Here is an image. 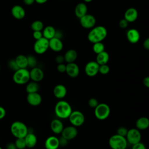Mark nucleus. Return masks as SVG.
Returning a JSON list of instances; mask_svg holds the SVG:
<instances>
[{
  "mask_svg": "<svg viewBox=\"0 0 149 149\" xmlns=\"http://www.w3.org/2000/svg\"><path fill=\"white\" fill-rule=\"evenodd\" d=\"M108 31L107 29L102 26L93 27L87 35L88 41L94 44L98 42H102L107 36Z\"/></svg>",
  "mask_w": 149,
  "mask_h": 149,
  "instance_id": "1",
  "label": "nucleus"
},
{
  "mask_svg": "<svg viewBox=\"0 0 149 149\" xmlns=\"http://www.w3.org/2000/svg\"><path fill=\"white\" fill-rule=\"evenodd\" d=\"M54 112L59 119H67L72 112V108L68 102L65 100H60L55 104Z\"/></svg>",
  "mask_w": 149,
  "mask_h": 149,
  "instance_id": "2",
  "label": "nucleus"
},
{
  "mask_svg": "<svg viewBox=\"0 0 149 149\" xmlns=\"http://www.w3.org/2000/svg\"><path fill=\"white\" fill-rule=\"evenodd\" d=\"M10 132L16 138H24L29 132V129L22 122L15 121L10 126Z\"/></svg>",
  "mask_w": 149,
  "mask_h": 149,
  "instance_id": "3",
  "label": "nucleus"
},
{
  "mask_svg": "<svg viewBox=\"0 0 149 149\" xmlns=\"http://www.w3.org/2000/svg\"><path fill=\"white\" fill-rule=\"evenodd\" d=\"M108 144L111 149H126L128 143L125 137L115 134L109 137Z\"/></svg>",
  "mask_w": 149,
  "mask_h": 149,
  "instance_id": "4",
  "label": "nucleus"
},
{
  "mask_svg": "<svg viewBox=\"0 0 149 149\" xmlns=\"http://www.w3.org/2000/svg\"><path fill=\"white\" fill-rule=\"evenodd\" d=\"M30 80L29 71L26 68H19L13 73V80L17 84L22 85L26 84Z\"/></svg>",
  "mask_w": 149,
  "mask_h": 149,
  "instance_id": "5",
  "label": "nucleus"
},
{
  "mask_svg": "<svg viewBox=\"0 0 149 149\" xmlns=\"http://www.w3.org/2000/svg\"><path fill=\"white\" fill-rule=\"evenodd\" d=\"M111 113L109 106L105 103H99L94 108V115L95 118L100 120L107 119Z\"/></svg>",
  "mask_w": 149,
  "mask_h": 149,
  "instance_id": "6",
  "label": "nucleus"
},
{
  "mask_svg": "<svg viewBox=\"0 0 149 149\" xmlns=\"http://www.w3.org/2000/svg\"><path fill=\"white\" fill-rule=\"evenodd\" d=\"M71 125L75 127H79L83 125L85 121V116L83 113L80 111H72L68 118Z\"/></svg>",
  "mask_w": 149,
  "mask_h": 149,
  "instance_id": "7",
  "label": "nucleus"
},
{
  "mask_svg": "<svg viewBox=\"0 0 149 149\" xmlns=\"http://www.w3.org/2000/svg\"><path fill=\"white\" fill-rule=\"evenodd\" d=\"M48 48L49 40L43 37L40 39L36 40L34 44V51L36 54L38 55L44 54L48 49Z\"/></svg>",
  "mask_w": 149,
  "mask_h": 149,
  "instance_id": "8",
  "label": "nucleus"
},
{
  "mask_svg": "<svg viewBox=\"0 0 149 149\" xmlns=\"http://www.w3.org/2000/svg\"><path fill=\"white\" fill-rule=\"evenodd\" d=\"M126 139L127 143L133 145L141 141V134L139 130L136 128H132L129 129L126 136Z\"/></svg>",
  "mask_w": 149,
  "mask_h": 149,
  "instance_id": "9",
  "label": "nucleus"
},
{
  "mask_svg": "<svg viewBox=\"0 0 149 149\" xmlns=\"http://www.w3.org/2000/svg\"><path fill=\"white\" fill-rule=\"evenodd\" d=\"M81 26L86 29H92L96 23L95 17L90 14H86L79 19Z\"/></svg>",
  "mask_w": 149,
  "mask_h": 149,
  "instance_id": "10",
  "label": "nucleus"
},
{
  "mask_svg": "<svg viewBox=\"0 0 149 149\" xmlns=\"http://www.w3.org/2000/svg\"><path fill=\"white\" fill-rule=\"evenodd\" d=\"M61 134L62 137L69 141L76 137L78 134V130L76 127L71 125L63 127Z\"/></svg>",
  "mask_w": 149,
  "mask_h": 149,
  "instance_id": "11",
  "label": "nucleus"
},
{
  "mask_svg": "<svg viewBox=\"0 0 149 149\" xmlns=\"http://www.w3.org/2000/svg\"><path fill=\"white\" fill-rule=\"evenodd\" d=\"M99 65L96 61L88 62L84 67V72L87 76L89 77H94L98 73Z\"/></svg>",
  "mask_w": 149,
  "mask_h": 149,
  "instance_id": "12",
  "label": "nucleus"
},
{
  "mask_svg": "<svg viewBox=\"0 0 149 149\" xmlns=\"http://www.w3.org/2000/svg\"><path fill=\"white\" fill-rule=\"evenodd\" d=\"M30 74V79L36 82H40L41 81L44 77V73L43 70L38 68V67H34L31 68V70L29 71Z\"/></svg>",
  "mask_w": 149,
  "mask_h": 149,
  "instance_id": "13",
  "label": "nucleus"
},
{
  "mask_svg": "<svg viewBox=\"0 0 149 149\" xmlns=\"http://www.w3.org/2000/svg\"><path fill=\"white\" fill-rule=\"evenodd\" d=\"M68 76L71 78L77 77L80 73V69L75 62L68 63L66 65V72Z\"/></svg>",
  "mask_w": 149,
  "mask_h": 149,
  "instance_id": "14",
  "label": "nucleus"
},
{
  "mask_svg": "<svg viewBox=\"0 0 149 149\" xmlns=\"http://www.w3.org/2000/svg\"><path fill=\"white\" fill-rule=\"evenodd\" d=\"M26 99L29 104L33 107L38 106L42 102V97L38 92L28 93Z\"/></svg>",
  "mask_w": 149,
  "mask_h": 149,
  "instance_id": "15",
  "label": "nucleus"
},
{
  "mask_svg": "<svg viewBox=\"0 0 149 149\" xmlns=\"http://www.w3.org/2000/svg\"><path fill=\"white\" fill-rule=\"evenodd\" d=\"M45 149H58L59 147V138L55 136H49L44 142Z\"/></svg>",
  "mask_w": 149,
  "mask_h": 149,
  "instance_id": "16",
  "label": "nucleus"
},
{
  "mask_svg": "<svg viewBox=\"0 0 149 149\" xmlns=\"http://www.w3.org/2000/svg\"><path fill=\"white\" fill-rule=\"evenodd\" d=\"M63 47V42L61 39L54 37L49 40V48L54 52H60L62 50Z\"/></svg>",
  "mask_w": 149,
  "mask_h": 149,
  "instance_id": "17",
  "label": "nucleus"
},
{
  "mask_svg": "<svg viewBox=\"0 0 149 149\" xmlns=\"http://www.w3.org/2000/svg\"><path fill=\"white\" fill-rule=\"evenodd\" d=\"M53 94L55 98L61 100L66 97L67 94V88L63 84H57L54 87Z\"/></svg>",
  "mask_w": 149,
  "mask_h": 149,
  "instance_id": "18",
  "label": "nucleus"
},
{
  "mask_svg": "<svg viewBox=\"0 0 149 149\" xmlns=\"http://www.w3.org/2000/svg\"><path fill=\"white\" fill-rule=\"evenodd\" d=\"M126 37L128 41L132 44L137 43L140 38L139 31L135 29H130L126 33Z\"/></svg>",
  "mask_w": 149,
  "mask_h": 149,
  "instance_id": "19",
  "label": "nucleus"
},
{
  "mask_svg": "<svg viewBox=\"0 0 149 149\" xmlns=\"http://www.w3.org/2000/svg\"><path fill=\"white\" fill-rule=\"evenodd\" d=\"M64 127L62 122L59 119H53L50 123V128L51 131L56 134H61L63 129Z\"/></svg>",
  "mask_w": 149,
  "mask_h": 149,
  "instance_id": "20",
  "label": "nucleus"
},
{
  "mask_svg": "<svg viewBox=\"0 0 149 149\" xmlns=\"http://www.w3.org/2000/svg\"><path fill=\"white\" fill-rule=\"evenodd\" d=\"M11 13L13 17L17 20L23 19L26 15V12L24 8L18 5H15L11 9Z\"/></svg>",
  "mask_w": 149,
  "mask_h": 149,
  "instance_id": "21",
  "label": "nucleus"
},
{
  "mask_svg": "<svg viewBox=\"0 0 149 149\" xmlns=\"http://www.w3.org/2000/svg\"><path fill=\"white\" fill-rule=\"evenodd\" d=\"M138 12L134 8H128L124 13V19L129 23L133 22L137 19Z\"/></svg>",
  "mask_w": 149,
  "mask_h": 149,
  "instance_id": "22",
  "label": "nucleus"
},
{
  "mask_svg": "<svg viewBox=\"0 0 149 149\" xmlns=\"http://www.w3.org/2000/svg\"><path fill=\"white\" fill-rule=\"evenodd\" d=\"M26 147L32 148L34 147L37 143V136L32 132H28L26 136L24 137Z\"/></svg>",
  "mask_w": 149,
  "mask_h": 149,
  "instance_id": "23",
  "label": "nucleus"
},
{
  "mask_svg": "<svg viewBox=\"0 0 149 149\" xmlns=\"http://www.w3.org/2000/svg\"><path fill=\"white\" fill-rule=\"evenodd\" d=\"M149 126V119L146 116H141L138 118L136 122V127L138 130H144Z\"/></svg>",
  "mask_w": 149,
  "mask_h": 149,
  "instance_id": "24",
  "label": "nucleus"
},
{
  "mask_svg": "<svg viewBox=\"0 0 149 149\" xmlns=\"http://www.w3.org/2000/svg\"><path fill=\"white\" fill-rule=\"evenodd\" d=\"M87 12V6L86 3L83 2L79 3L76 5L74 9V13L77 17L80 19Z\"/></svg>",
  "mask_w": 149,
  "mask_h": 149,
  "instance_id": "25",
  "label": "nucleus"
},
{
  "mask_svg": "<svg viewBox=\"0 0 149 149\" xmlns=\"http://www.w3.org/2000/svg\"><path fill=\"white\" fill-rule=\"evenodd\" d=\"M65 61L68 63H72L74 62L77 58V53L76 50L73 49H70L68 50L65 55H63Z\"/></svg>",
  "mask_w": 149,
  "mask_h": 149,
  "instance_id": "26",
  "label": "nucleus"
},
{
  "mask_svg": "<svg viewBox=\"0 0 149 149\" xmlns=\"http://www.w3.org/2000/svg\"><path fill=\"white\" fill-rule=\"evenodd\" d=\"M56 30L51 26H48L42 29V37L47 40H50L55 37Z\"/></svg>",
  "mask_w": 149,
  "mask_h": 149,
  "instance_id": "27",
  "label": "nucleus"
},
{
  "mask_svg": "<svg viewBox=\"0 0 149 149\" xmlns=\"http://www.w3.org/2000/svg\"><path fill=\"white\" fill-rule=\"evenodd\" d=\"M109 54L107 51H104L97 54L95 61L97 62V63L99 65H101L104 64H107L108 62L109 61Z\"/></svg>",
  "mask_w": 149,
  "mask_h": 149,
  "instance_id": "28",
  "label": "nucleus"
},
{
  "mask_svg": "<svg viewBox=\"0 0 149 149\" xmlns=\"http://www.w3.org/2000/svg\"><path fill=\"white\" fill-rule=\"evenodd\" d=\"M15 60L19 68L24 69V68H27V67L28 66L27 56L20 54L17 55L15 59Z\"/></svg>",
  "mask_w": 149,
  "mask_h": 149,
  "instance_id": "29",
  "label": "nucleus"
},
{
  "mask_svg": "<svg viewBox=\"0 0 149 149\" xmlns=\"http://www.w3.org/2000/svg\"><path fill=\"white\" fill-rule=\"evenodd\" d=\"M39 88L40 86L38 83L37 82L33 81L28 82L26 86V91L27 93V94L38 92Z\"/></svg>",
  "mask_w": 149,
  "mask_h": 149,
  "instance_id": "30",
  "label": "nucleus"
},
{
  "mask_svg": "<svg viewBox=\"0 0 149 149\" xmlns=\"http://www.w3.org/2000/svg\"><path fill=\"white\" fill-rule=\"evenodd\" d=\"M93 50L96 54H98L104 51H105L104 44L102 42H98L93 44Z\"/></svg>",
  "mask_w": 149,
  "mask_h": 149,
  "instance_id": "31",
  "label": "nucleus"
},
{
  "mask_svg": "<svg viewBox=\"0 0 149 149\" xmlns=\"http://www.w3.org/2000/svg\"><path fill=\"white\" fill-rule=\"evenodd\" d=\"M31 29L34 31H42L44 29L43 23L40 20H35L31 24Z\"/></svg>",
  "mask_w": 149,
  "mask_h": 149,
  "instance_id": "32",
  "label": "nucleus"
},
{
  "mask_svg": "<svg viewBox=\"0 0 149 149\" xmlns=\"http://www.w3.org/2000/svg\"><path fill=\"white\" fill-rule=\"evenodd\" d=\"M27 59L28 66H29L31 68L36 67L37 64V61L34 55H29L27 56Z\"/></svg>",
  "mask_w": 149,
  "mask_h": 149,
  "instance_id": "33",
  "label": "nucleus"
},
{
  "mask_svg": "<svg viewBox=\"0 0 149 149\" xmlns=\"http://www.w3.org/2000/svg\"><path fill=\"white\" fill-rule=\"evenodd\" d=\"M14 143L17 149H22L26 148L24 138H16V141Z\"/></svg>",
  "mask_w": 149,
  "mask_h": 149,
  "instance_id": "34",
  "label": "nucleus"
},
{
  "mask_svg": "<svg viewBox=\"0 0 149 149\" xmlns=\"http://www.w3.org/2000/svg\"><path fill=\"white\" fill-rule=\"evenodd\" d=\"M110 71V68L107 64H104L101 65L99 66L98 69V73H100L101 74L105 75L107 74Z\"/></svg>",
  "mask_w": 149,
  "mask_h": 149,
  "instance_id": "35",
  "label": "nucleus"
},
{
  "mask_svg": "<svg viewBox=\"0 0 149 149\" xmlns=\"http://www.w3.org/2000/svg\"><path fill=\"white\" fill-rule=\"evenodd\" d=\"M8 67L10 69L13 70L14 72H15L16 70H17V69H19V67L16 64V62L15 61V59H10V61H9L8 63Z\"/></svg>",
  "mask_w": 149,
  "mask_h": 149,
  "instance_id": "36",
  "label": "nucleus"
},
{
  "mask_svg": "<svg viewBox=\"0 0 149 149\" xmlns=\"http://www.w3.org/2000/svg\"><path fill=\"white\" fill-rule=\"evenodd\" d=\"M127 131H128V129L126 127L124 126H120L117 129L116 134L123 137H126Z\"/></svg>",
  "mask_w": 149,
  "mask_h": 149,
  "instance_id": "37",
  "label": "nucleus"
},
{
  "mask_svg": "<svg viewBox=\"0 0 149 149\" xmlns=\"http://www.w3.org/2000/svg\"><path fill=\"white\" fill-rule=\"evenodd\" d=\"M98 104H99V102H98L97 99L95 98H93V97L91 98L88 101V106L93 108H95L98 105Z\"/></svg>",
  "mask_w": 149,
  "mask_h": 149,
  "instance_id": "38",
  "label": "nucleus"
},
{
  "mask_svg": "<svg viewBox=\"0 0 149 149\" xmlns=\"http://www.w3.org/2000/svg\"><path fill=\"white\" fill-rule=\"evenodd\" d=\"M132 147L131 148V149H146V147L145 146V144L143 143H141V141L136 143L133 145H132Z\"/></svg>",
  "mask_w": 149,
  "mask_h": 149,
  "instance_id": "39",
  "label": "nucleus"
},
{
  "mask_svg": "<svg viewBox=\"0 0 149 149\" xmlns=\"http://www.w3.org/2000/svg\"><path fill=\"white\" fill-rule=\"evenodd\" d=\"M56 69H57L58 72L61 73H65V72H66V65L63 63L58 64V65L56 66Z\"/></svg>",
  "mask_w": 149,
  "mask_h": 149,
  "instance_id": "40",
  "label": "nucleus"
},
{
  "mask_svg": "<svg viewBox=\"0 0 149 149\" xmlns=\"http://www.w3.org/2000/svg\"><path fill=\"white\" fill-rule=\"evenodd\" d=\"M129 22L125 20L124 18L121 19L119 22V26L121 29H125L128 26Z\"/></svg>",
  "mask_w": 149,
  "mask_h": 149,
  "instance_id": "41",
  "label": "nucleus"
},
{
  "mask_svg": "<svg viewBox=\"0 0 149 149\" xmlns=\"http://www.w3.org/2000/svg\"><path fill=\"white\" fill-rule=\"evenodd\" d=\"M33 36L36 40H39L42 37V33L41 31H34L33 33Z\"/></svg>",
  "mask_w": 149,
  "mask_h": 149,
  "instance_id": "42",
  "label": "nucleus"
},
{
  "mask_svg": "<svg viewBox=\"0 0 149 149\" xmlns=\"http://www.w3.org/2000/svg\"><path fill=\"white\" fill-rule=\"evenodd\" d=\"M55 62L57 64L62 63H63L65 62L64 56L63 55H58L55 58Z\"/></svg>",
  "mask_w": 149,
  "mask_h": 149,
  "instance_id": "43",
  "label": "nucleus"
},
{
  "mask_svg": "<svg viewBox=\"0 0 149 149\" xmlns=\"http://www.w3.org/2000/svg\"><path fill=\"white\" fill-rule=\"evenodd\" d=\"M59 147H65L68 143V140L61 136V138H59Z\"/></svg>",
  "mask_w": 149,
  "mask_h": 149,
  "instance_id": "44",
  "label": "nucleus"
},
{
  "mask_svg": "<svg viewBox=\"0 0 149 149\" xmlns=\"http://www.w3.org/2000/svg\"><path fill=\"white\" fill-rule=\"evenodd\" d=\"M6 115V110L5 108L0 106V120L4 118Z\"/></svg>",
  "mask_w": 149,
  "mask_h": 149,
  "instance_id": "45",
  "label": "nucleus"
},
{
  "mask_svg": "<svg viewBox=\"0 0 149 149\" xmlns=\"http://www.w3.org/2000/svg\"><path fill=\"white\" fill-rule=\"evenodd\" d=\"M143 83L145 87H146L147 88H148L149 87V77L148 76L145 77L143 80Z\"/></svg>",
  "mask_w": 149,
  "mask_h": 149,
  "instance_id": "46",
  "label": "nucleus"
},
{
  "mask_svg": "<svg viewBox=\"0 0 149 149\" xmlns=\"http://www.w3.org/2000/svg\"><path fill=\"white\" fill-rule=\"evenodd\" d=\"M143 47L146 49H147V50L149 49V38H147L144 40V41L143 42Z\"/></svg>",
  "mask_w": 149,
  "mask_h": 149,
  "instance_id": "47",
  "label": "nucleus"
},
{
  "mask_svg": "<svg viewBox=\"0 0 149 149\" xmlns=\"http://www.w3.org/2000/svg\"><path fill=\"white\" fill-rule=\"evenodd\" d=\"M6 149H17L15 143H9L6 146Z\"/></svg>",
  "mask_w": 149,
  "mask_h": 149,
  "instance_id": "48",
  "label": "nucleus"
},
{
  "mask_svg": "<svg viewBox=\"0 0 149 149\" xmlns=\"http://www.w3.org/2000/svg\"><path fill=\"white\" fill-rule=\"evenodd\" d=\"M35 2L34 0H23V2L26 5H31Z\"/></svg>",
  "mask_w": 149,
  "mask_h": 149,
  "instance_id": "49",
  "label": "nucleus"
},
{
  "mask_svg": "<svg viewBox=\"0 0 149 149\" xmlns=\"http://www.w3.org/2000/svg\"><path fill=\"white\" fill-rule=\"evenodd\" d=\"M62 37V33L59 30H56L55 35L54 37H56V38H58L61 39Z\"/></svg>",
  "mask_w": 149,
  "mask_h": 149,
  "instance_id": "50",
  "label": "nucleus"
},
{
  "mask_svg": "<svg viewBox=\"0 0 149 149\" xmlns=\"http://www.w3.org/2000/svg\"><path fill=\"white\" fill-rule=\"evenodd\" d=\"M36 2H37L38 4H43L45 3L48 0H34Z\"/></svg>",
  "mask_w": 149,
  "mask_h": 149,
  "instance_id": "51",
  "label": "nucleus"
},
{
  "mask_svg": "<svg viewBox=\"0 0 149 149\" xmlns=\"http://www.w3.org/2000/svg\"><path fill=\"white\" fill-rule=\"evenodd\" d=\"M84 2H91L93 0H83Z\"/></svg>",
  "mask_w": 149,
  "mask_h": 149,
  "instance_id": "52",
  "label": "nucleus"
},
{
  "mask_svg": "<svg viewBox=\"0 0 149 149\" xmlns=\"http://www.w3.org/2000/svg\"><path fill=\"white\" fill-rule=\"evenodd\" d=\"M0 149H2V147H1V146H0Z\"/></svg>",
  "mask_w": 149,
  "mask_h": 149,
  "instance_id": "53",
  "label": "nucleus"
},
{
  "mask_svg": "<svg viewBox=\"0 0 149 149\" xmlns=\"http://www.w3.org/2000/svg\"><path fill=\"white\" fill-rule=\"evenodd\" d=\"M0 71H1V65H0Z\"/></svg>",
  "mask_w": 149,
  "mask_h": 149,
  "instance_id": "54",
  "label": "nucleus"
},
{
  "mask_svg": "<svg viewBox=\"0 0 149 149\" xmlns=\"http://www.w3.org/2000/svg\"><path fill=\"white\" fill-rule=\"evenodd\" d=\"M22 149H26V148H22Z\"/></svg>",
  "mask_w": 149,
  "mask_h": 149,
  "instance_id": "55",
  "label": "nucleus"
},
{
  "mask_svg": "<svg viewBox=\"0 0 149 149\" xmlns=\"http://www.w3.org/2000/svg\"><path fill=\"white\" fill-rule=\"evenodd\" d=\"M61 1H63V0H61Z\"/></svg>",
  "mask_w": 149,
  "mask_h": 149,
  "instance_id": "56",
  "label": "nucleus"
}]
</instances>
